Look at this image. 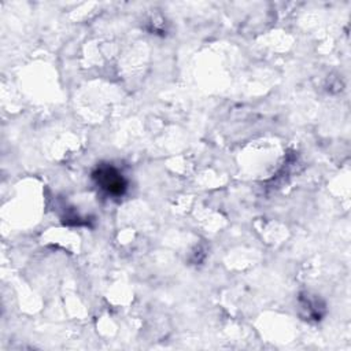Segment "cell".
Masks as SVG:
<instances>
[{
	"label": "cell",
	"instance_id": "6da1fadb",
	"mask_svg": "<svg viewBox=\"0 0 351 351\" xmlns=\"http://www.w3.org/2000/svg\"><path fill=\"white\" fill-rule=\"evenodd\" d=\"M96 185L103 189L107 195L122 196L126 191V180L123 176L112 166L101 165L92 174Z\"/></svg>",
	"mask_w": 351,
	"mask_h": 351
}]
</instances>
